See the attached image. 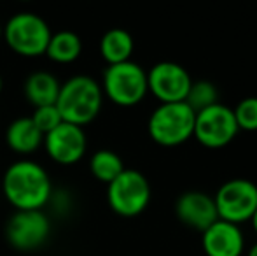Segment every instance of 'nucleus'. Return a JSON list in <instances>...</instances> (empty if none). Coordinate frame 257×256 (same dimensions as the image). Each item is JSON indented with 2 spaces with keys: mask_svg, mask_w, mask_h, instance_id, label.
Listing matches in <instances>:
<instances>
[{
  "mask_svg": "<svg viewBox=\"0 0 257 256\" xmlns=\"http://www.w3.org/2000/svg\"><path fill=\"white\" fill-rule=\"evenodd\" d=\"M6 198L18 211H41L51 198V181L44 168L30 160L13 163L4 174Z\"/></svg>",
  "mask_w": 257,
  "mask_h": 256,
  "instance_id": "nucleus-1",
  "label": "nucleus"
},
{
  "mask_svg": "<svg viewBox=\"0 0 257 256\" xmlns=\"http://www.w3.org/2000/svg\"><path fill=\"white\" fill-rule=\"evenodd\" d=\"M102 86L89 75H75L61 84L56 100V109L65 123L84 125L91 123L102 109Z\"/></svg>",
  "mask_w": 257,
  "mask_h": 256,
  "instance_id": "nucleus-2",
  "label": "nucleus"
},
{
  "mask_svg": "<svg viewBox=\"0 0 257 256\" xmlns=\"http://www.w3.org/2000/svg\"><path fill=\"white\" fill-rule=\"evenodd\" d=\"M194 118L196 114L186 102L159 104L149 118V135L159 146H180L193 137Z\"/></svg>",
  "mask_w": 257,
  "mask_h": 256,
  "instance_id": "nucleus-3",
  "label": "nucleus"
},
{
  "mask_svg": "<svg viewBox=\"0 0 257 256\" xmlns=\"http://www.w3.org/2000/svg\"><path fill=\"white\" fill-rule=\"evenodd\" d=\"M6 42L21 56H41L46 53L51 30L41 16L32 13L14 14L4 28Z\"/></svg>",
  "mask_w": 257,
  "mask_h": 256,
  "instance_id": "nucleus-4",
  "label": "nucleus"
},
{
  "mask_svg": "<svg viewBox=\"0 0 257 256\" xmlns=\"http://www.w3.org/2000/svg\"><path fill=\"white\" fill-rule=\"evenodd\" d=\"M103 92L114 104L132 107L147 95V72L135 62L108 65L103 74Z\"/></svg>",
  "mask_w": 257,
  "mask_h": 256,
  "instance_id": "nucleus-5",
  "label": "nucleus"
},
{
  "mask_svg": "<svg viewBox=\"0 0 257 256\" xmlns=\"http://www.w3.org/2000/svg\"><path fill=\"white\" fill-rule=\"evenodd\" d=\"M107 198L112 211L124 218H133L146 211L151 200V185L142 172L124 168L108 185Z\"/></svg>",
  "mask_w": 257,
  "mask_h": 256,
  "instance_id": "nucleus-6",
  "label": "nucleus"
},
{
  "mask_svg": "<svg viewBox=\"0 0 257 256\" xmlns=\"http://www.w3.org/2000/svg\"><path fill=\"white\" fill-rule=\"evenodd\" d=\"M213 200L219 212V219L240 225L248 221L255 212L257 186L248 179H231L217 190Z\"/></svg>",
  "mask_w": 257,
  "mask_h": 256,
  "instance_id": "nucleus-7",
  "label": "nucleus"
},
{
  "mask_svg": "<svg viewBox=\"0 0 257 256\" xmlns=\"http://www.w3.org/2000/svg\"><path fill=\"white\" fill-rule=\"evenodd\" d=\"M238 132L240 130L234 120L233 109L220 102L196 113V118H194L193 137H196L201 146L210 147V149L227 146Z\"/></svg>",
  "mask_w": 257,
  "mask_h": 256,
  "instance_id": "nucleus-8",
  "label": "nucleus"
},
{
  "mask_svg": "<svg viewBox=\"0 0 257 256\" xmlns=\"http://www.w3.org/2000/svg\"><path fill=\"white\" fill-rule=\"evenodd\" d=\"M191 84L189 72L175 62H159L147 72V88L161 104L186 102Z\"/></svg>",
  "mask_w": 257,
  "mask_h": 256,
  "instance_id": "nucleus-9",
  "label": "nucleus"
},
{
  "mask_svg": "<svg viewBox=\"0 0 257 256\" xmlns=\"http://www.w3.org/2000/svg\"><path fill=\"white\" fill-rule=\"evenodd\" d=\"M6 235L16 249H37L49 235V219L42 211H18L7 223Z\"/></svg>",
  "mask_w": 257,
  "mask_h": 256,
  "instance_id": "nucleus-10",
  "label": "nucleus"
},
{
  "mask_svg": "<svg viewBox=\"0 0 257 256\" xmlns=\"http://www.w3.org/2000/svg\"><path fill=\"white\" fill-rule=\"evenodd\" d=\"M46 151L61 165L77 163L86 153V133L77 125L61 123L44 137Z\"/></svg>",
  "mask_w": 257,
  "mask_h": 256,
  "instance_id": "nucleus-11",
  "label": "nucleus"
},
{
  "mask_svg": "<svg viewBox=\"0 0 257 256\" xmlns=\"http://www.w3.org/2000/svg\"><path fill=\"white\" fill-rule=\"evenodd\" d=\"M175 214L186 226L201 233L219 221L215 200L203 192H186L180 195L175 204Z\"/></svg>",
  "mask_w": 257,
  "mask_h": 256,
  "instance_id": "nucleus-12",
  "label": "nucleus"
},
{
  "mask_svg": "<svg viewBox=\"0 0 257 256\" xmlns=\"http://www.w3.org/2000/svg\"><path fill=\"white\" fill-rule=\"evenodd\" d=\"M245 247L240 226L227 221L213 223L203 232V249L206 256H241Z\"/></svg>",
  "mask_w": 257,
  "mask_h": 256,
  "instance_id": "nucleus-13",
  "label": "nucleus"
},
{
  "mask_svg": "<svg viewBox=\"0 0 257 256\" xmlns=\"http://www.w3.org/2000/svg\"><path fill=\"white\" fill-rule=\"evenodd\" d=\"M61 84L58 82V79L49 72H34L32 75H28L27 82H25V97L32 106L37 107H46V106H54L60 95Z\"/></svg>",
  "mask_w": 257,
  "mask_h": 256,
  "instance_id": "nucleus-14",
  "label": "nucleus"
},
{
  "mask_svg": "<svg viewBox=\"0 0 257 256\" xmlns=\"http://www.w3.org/2000/svg\"><path fill=\"white\" fill-rule=\"evenodd\" d=\"M6 139L13 151L28 154L39 149V146L44 140V135L41 133V130L35 127L32 118H20V120L13 121L9 125Z\"/></svg>",
  "mask_w": 257,
  "mask_h": 256,
  "instance_id": "nucleus-15",
  "label": "nucleus"
},
{
  "mask_svg": "<svg viewBox=\"0 0 257 256\" xmlns=\"http://www.w3.org/2000/svg\"><path fill=\"white\" fill-rule=\"evenodd\" d=\"M133 37L122 28H112L100 41V51L108 65L130 62L133 53Z\"/></svg>",
  "mask_w": 257,
  "mask_h": 256,
  "instance_id": "nucleus-16",
  "label": "nucleus"
},
{
  "mask_svg": "<svg viewBox=\"0 0 257 256\" xmlns=\"http://www.w3.org/2000/svg\"><path fill=\"white\" fill-rule=\"evenodd\" d=\"M82 51V42L74 32H58L49 39L46 55L58 63H72L79 58Z\"/></svg>",
  "mask_w": 257,
  "mask_h": 256,
  "instance_id": "nucleus-17",
  "label": "nucleus"
},
{
  "mask_svg": "<svg viewBox=\"0 0 257 256\" xmlns=\"http://www.w3.org/2000/svg\"><path fill=\"white\" fill-rule=\"evenodd\" d=\"M89 168H91L93 176H95L98 181L110 185V183L124 170V163H122L121 156H119L117 153L108 151V149H100L91 156Z\"/></svg>",
  "mask_w": 257,
  "mask_h": 256,
  "instance_id": "nucleus-18",
  "label": "nucleus"
},
{
  "mask_svg": "<svg viewBox=\"0 0 257 256\" xmlns=\"http://www.w3.org/2000/svg\"><path fill=\"white\" fill-rule=\"evenodd\" d=\"M186 104L194 111V114L208 109V107L219 104V90L210 81H193L186 97Z\"/></svg>",
  "mask_w": 257,
  "mask_h": 256,
  "instance_id": "nucleus-19",
  "label": "nucleus"
},
{
  "mask_svg": "<svg viewBox=\"0 0 257 256\" xmlns=\"http://www.w3.org/2000/svg\"><path fill=\"white\" fill-rule=\"evenodd\" d=\"M238 130L257 132V97H247L233 109Z\"/></svg>",
  "mask_w": 257,
  "mask_h": 256,
  "instance_id": "nucleus-20",
  "label": "nucleus"
},
{
  "mask_svg": "<svg viewBox=\"0 0 257 256\" xmlns=\"http://www.w3.org/2000/svg\"><path fill=\"white\" fill-rule=\"evenodd\" d=\"M32 121L35 123V127L41 130L42 135H48L49 132H53L58 125L63 123L60 113H58L56 106H46V107H37L32 116Z\"/></svg>",
  "mask_w": 257,
  "mask_h": 256,
  "instance_id": "nucleus-21",
  "label": "nucleus"
},
{
  "mask_svg": "<svg viewBox=\"0 0 257 256\" xmlns=\"http://www.w3.org/2000/svg\"><path fill=\"white\" fill-rule=\"evenodd\" d=\"M250 221H252V226H254V230H255V233H257V209H255L254 214H252Z\"/></svg>",
  "mask_w": 257,
  "mask_h": 256,
  "instance_id": "nucleus-22",
  "label": "nucleus"
},
{
  "mask_svg": "<svg viewBox=\"0 0 257 256\" xmlns=\"http://www.w3.org/2000/svg\"><path fill=\"white\" fill-rule=\"evenodd\" d=\"M247 256H257V242L254 244V246L248 249V253H247Z\"/></svg>",
  "mask_w": 257,
  "mask_h": 256,
  "instance_id": "nucleus-23",
  "label": "nucleus"
},
{
  "mask_svg": "<svg viewBox=\"0 0 257 256\" xmlns=\"http://www.w3.org/2000/svg\"><path fill=\"white\" fill-rule=\"evenodd\" d=\"M2 88H4V81H2V77H0V92H2Z\"/></svg>",
  "mask_w": 257,
  "mask_h": 256,
  "instance_id": "nucleus-24",
  "label": "nucleus"
},
{
  "mask_svg": "<svg viewBox=\"0 0 257 256\" xmlns=\"http://www.w3.org/2000/svg\"><path fill=\"white\" fill-rule=\"evenodd\" d=\"M2 32H4V28H2V27H0V37H2Z\"/></svg>",
  "mask_w": 257,
  "mask_h": 256,
  "instance_id": "nucleus-25",
  "label": "nucleus"
}]
</instances>
